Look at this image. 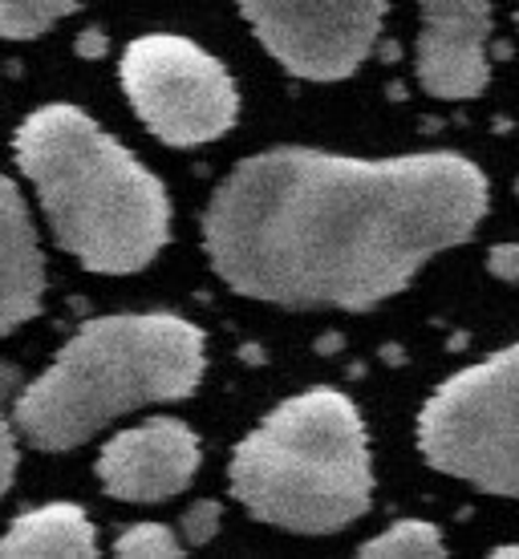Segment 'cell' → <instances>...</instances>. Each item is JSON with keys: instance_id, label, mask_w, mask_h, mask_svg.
Here are the masks:
<instances>
[{"instance_id": "6da1fadb", "label": "cell", "mask_w": 519, "mask_h": 559, "mask_svg": "<svg viewBox=\"0 0 519 559\" xmlns=\"http://www.w3.org/2000/svg\"><path fill=\"white\" fill-rule=\"evenodd\" d=\"M487 179L459 154L341 158L268 151L239 163L203 219L232 293L293 308H374L430 255L471 239Z\"/></svg>"}, {"instance_id": "7a4b0ae2", "label": "cell", "mask_w": 519, "mask_h": 559, "mask_svg": "<svg viewBox=\"0 0 519 559\" xmlns=\"http://www.w3.org/2000/svg\"><path fill=\"white\" fill-rule=\"evenodd\" d=\"M16 163L42 199L57 243L90 272H139L170 236L163 182L90 114L45 106L16 130Z\"/></svg>"}, {"instance_id": "3957f363", "label": "cell", "mask_w": 519, "mask_h": 559, "mask_svg": "<svg viewBox=\"0 0 519 559\" xmlns=\"http://www.w3.org/2000/svg\"><path fill=\"white\" fill-rule=\"evenodd\" d=\"M203 365V333L182 317H102L21 393L13 421L37 450H73L127 409L191 397Z\"/></svg>"}, {"instance_id": "277c9868", "label": "cell", "mask_w": 519, "mask_h": 559, "mask_svg": "<svg viewBox=\"0 0 519 559\" xmlns=\"http://www.w3.org/2000/svg\"><path fill=\"white\" fill-rule=\"evenodd\" d=\"M232 495L260 523L329 535L374 499L365 426L345 393L309 390L284 402L232 454Z\"/></svg>"}, {"instance_id": "5b68a950", "label": "cell", "mask_w": 519, "mask_h": 559, "mask_svg": "<svg viewBox=\"0 0 519 559\" xmlns=\"http://www.w3.org/2000/svg\"><path fill=\"white\" fill-rule=\"evenodd\" d=\"M418 450L443 475L519 499V345L463 369L426 402Z\"/></svg>"}, {"instance_id": "8992f818", "label": "cell", "mask_w": 519, "mask_h": 559, "mask_svg": "<svg viewBox=\"0 0 519 559\" xmlns=\"http://www.w3.org/2000/svg\"><path fill=\"white\" fill-rule=\"evenodd\" d=\"M118 78L142 127L167 146L215 142L236 122V82L196 41L139 37L127 45Z\"/></svg>"}, {"instance_id": "52a82bcc", "label": "cell", "mask_w": 519, "mask_h": 559, "mask_svg": "<svg viewBox=\"0 0 519 559\" xmlns=\"http://www.w3.org/2000/svg\"><path fill=\"white\" fill-rule=\"evenodd\" d=\"M268 53L309 82L350 78L378 41L386 0H236Z\"/></svg>"}, {"instance_id": "ba28073f", "label": "cell", "mask_w": 519, "mask_h": 559, "mask_svg": "<svg viewBox=\"0 0 519 559\" xmlns=\"http://www.w3.org/2000/svg\"><path fill=\"white\" fill-rule=\"evenodd\" d=\"M199 471V438L179 418H151L122 430L98 454L106 495L127 503H158L187 490Z\"/></svg>"}, {"instance_id": "9c48e42d", "label": "cell", "mask_w": 519, "mask_h": 559, "mask_svg": "<svg viewBox=\"0 0 519 559\" xmlns=\"http://www.w3.org/2000/svg\"><path fill=\"white\" fill-rule=\"evenodd\" d=\"M418 82L430 98L463 102L487 85L492 0H418Z\"/></svg>"}, {"instance_id": "30bf717a", "label": "cell", "mask_w": 519, "mask_h": 559, "mask_svg": "<svg viewBox=\"0 0 519 559\" xmlns=\"http://www.w3.org/2000/svg\"><path fill=\"white\" fill-rule=\"evenodd\" d=\"M0 329L13 333L16 324L37 317L45 293V260L33 236V219L16 182H4V231H0Z\"/></svg>"}, {"instance_id": "8fae6325", "label": "cell", "mask_w": 519, "mask_h": 559, "mask_svg": "<svg viewBox=\"0 0 519 559\" xmlns=\"http://www.w3.org/2000/svg\"><path fill=\"white\" fill-rule=\"evenodd\" d=\"M0 556L90 559L98 556V535H94V523L85 519L82 507L49 503V507H37V511H25V515L16 519L13 527H9V535H4V544H0Z\"/></svg>"}, {"instance_id": "7c38bea8", "label": "cell", "mask_w": 519, "mask_h": 559, "mask_svg": "<svg viewBox=\"0 0 519 559\" xmlns=\"http://www.w3.org/2000/svg\"><path fill=\"white\" fill-rule=\"evenodd\" d=\"M365 559H438L447 556L443 547V532L435 523H422V519H402L393 523L390 532H381L378 539H369L362 547Z\"/></svg>"}, {"instance_id": "4fadbf2b", "label": "cell", "mask_w": 519, "mask_h": 559, "mask_svg": "<svg viewBox=\"0 0 519 559\" xmlns=\"http://www.w3.org/2000/svg\"><path fill=\"white\" fill-rule=\"evenodd\" d=\"M82 0H0V28L9 41H28L73 13Z\"/></svg>"}, {"instance_id": "5bb4252c", "label": "cell", "mask_w": 519, "mask_h": 559, "mask_svg": "<svg viewBox=\"0 0 519 559\" xmlns=\"http://www.w3.org/2000/svg\"><path fill=\"white\" fill-rule=\"evenodd\" d=\"M118 556H130V559H175L182 556L179 539L170 535V527L163 523H134L130 532H122V539L114 544Z\"/></svg>"}, {"instance_id": "9a60e30c", "label": "cell", "mask_w": 519, "mask_h": 559, "mask_svg": "<svg viewBox=\"0 0 519 559\" xmlns=\"http://www.w3.org/2000/svg\"><path fill=\"white\" fill-rule=\"evenodd\" d=\"M215 527H220V507L215 503H196V511H187V519H182V532L196 544H208Z\"/></svg>"}, {"instance_id": "2e32d148", "label": "cell", "mask_w": 519, "mask_h": 559, "mask_svg": "<svg viewBox=\"0 0 519 559\" xmlns=\"http://www.w3.org/2000/svg\"><path fill=\"white\" fill-rule=\"evenodd\" d=\"M487 264H492V272L499 280H511V284H516L519 280V243H495Z\"/></svg>"}, {"instance_id": "e0dca14e", "label": "cell", "mask_w": 519, "mask_h": 559, "mask_svg": "<svg viewBox=\"0 0 519 559\" xmlns=\"http://www.w3.org/2000/svg\"><path fill=\"white\" fill-rule=\"evenodd\" d=\"M16 475V442H13V430H4V487L13 483Z\"/></svg>"}, {"instance_id": "ac0fdd59", "label": "cell", "mask_w": 519, "mask_h": 559, "mask_svg": "<svg viewBox=\"0 0 519 559\" xmlns=\"http://www.w3.org/2000/svg\"><path fill=\"white\" fill-rule=\"evenodd\" d=\"M495 556H499V559H516V556H519V547H499Z\"/></svg>"}]
</instances>
